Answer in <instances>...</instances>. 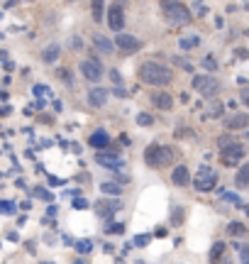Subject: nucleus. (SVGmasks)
<instances>
[{
	"instance_id": "obj_19",
	"label": "nucleus",
	"mask_w": 249,
	"mask_h": 264,
	"mask_svg": "<svg viewBox=\"0 0 249 264\" xmlns=\"http://www.w3.org/2000/svg\"><path fill=\"white\" fill-rule=\"evenodd\" d=\"M57 59H59V44H49V47H44V52H42V61L54 64Z\"/></svg>"
},
{
	"instance_id": "obj_20",
	"label": "nucleus",
	"mask_w": 249,
	"mask_h": 264,
	"mask_svg": "<svg viewBox=\"0 0 249 264\" xmlns=\"http://www.w3.org/2000/svg\"><path fill=\"white\" fill-rule=\"evenodd\" d=\"M178 44H181V49H195L200 44V37L198 35H186V37L178 39Z\"/></svg>"
},
{
	"instance_id": "obj_1",
	"label": "nucleus",
	"mask_w": 249,
	"mask_h": 264,
	"mask_svg": "<svg viewBox=\"0 0 249 264\" xmlns=\"http://www.w3.org/2000/svg\"><path fill=\"white\" fill-rule=\"evenodd\" d=\"M137 76H139L142 83H149V86H166V83L173 81L171 69H166V66L159 64V61H144V64L139 66Z\"/></svg>"
},
{
	"instance_id": "obj_18",
	"label": "nucleus",
	"mask_w": 249,
	"mask_h": 264,
	"mask_svg": "<svg viewBox=\"0 0 249 264\" xmlns=\"http://www.w3.org/2000/svg\"><path fill=\"white\" fill-rule=\"evenodd\" d=\"M88 100H91L93 105H103V103L108 100V91H105V88H91Z\"/></svg>"
},
{
	"instance_id": "obj_9",
	"label": "nucleus",
	"mask_w": 249,
	"mask_h": 264,
	"mask_svg": "<svg viewBox=\"0 0 249 264\" xmlns=\"http://www.w3.org/2000/svg\"><path fill=\"white\" fill-rule=\"evenodd\" d=\"M108 25L113 32H120L122 25H125V13H122V5H113L110 8V15H108Z\"/></svg>"
},
{
	"instance_id": "obj_13",
	"label": "nucleus",
	"mask_w": 249,
	"mask_h": 264,
	"mask_svg": "<svg viewBox=\"0 0 249 264\" xmlns=\"http://www.w3.org/2000/svg\"><path fill=\"white\" fill-rule=\"evenodd\" d=\"M171 181L176 186H188V184H191V174H188L186 167H176V169L171 171Z\"/></svg>"
},
{
	"instance_id": "obj_4",
	"label": "nucleus",
	"mask_w": 249,
	"mask_h": 264,
	"mask_svg": "<svg viewBox=\"0 0 249 264\" xmlns=\"http://www.w3.org/2000/svg\"><path fill=\"white\" fill-rule=\"evenodd\" d=\"M193 88H195V91H200L205 98H212V95L217 93L220 83H217L212 76H193Z\"/></svg>"
},
{
	"instance_id": "obj_34",
	"label": "nucleus",
	"mask_w": 249,
	"mask_h": 264,
	"mask_svg": "<svg viewBox=\"0 0 249 264\" xmlns=\"http://www.w3.org/2000/svg\"><path fill=\"white\" fill-rule=\"evenodd\" d=\"M74 208H81V210H83V208H88V201H86V198H74Z\"/></svg>"
},
{
	"instance_id": "obj_6",
	"label": "nucleus",
	"mask_w": 249,
	"mask_h": 264,
	"mask_svg": "<svg viewBox=\"0 0 249 264\" xmlns=\"http://www.w3.org/2000/svg\"><path fill=\"white\" fill-rule=\"evenodd\" d=\"M81 74H83V78H88V81H100L103 78V66H100L98 59H86L81 64Z\"/></svg>"
},
{
	"instance_id": "obj_32",
	"label": "nucleus",
	"mask_w": 249,
	"mask_h": 264,
	"mask_svg": "<svg viewBox=\"0 0 249 264\" xmlns=\"http://www.w3.org/2000/svg\"><path fill=\"white\" fill-rule=\"evenodd\" d=\"M203 66H205L208 71H215V69H217V61H215L212 57H205L203 59Z\"/></svg>"
},
{
	"instance_id": "obj_22",
	"label": "nucleus",
	"mask_w": 249,
	"mask_h": 264,
	"mask_svg": "<svg viewBox=\"0 0 249 264\" xmlns=\"http://www.w3.org/2000/svg\"><path fill=\"white\" fill-rule=\"evenodd\" d=\"M227 232H230L232 237H242V235H247V227L242 225V223H230V225H227Z\"/></svg>"
},
{
	"instance_id": "obj_17",
	"label": "nucleus",
	"mask_w": 249,
	"mask_h": 264,
	"mask_svg": "<svg viewBox=\"0 0 249 264\" xmlns=\"http://www.w3.org/2000/svg\"><path fill=\"white\" fill-rule=\"evenodd\" d=\"M234 184H237V189H247L249 186V162L242 167V169L237 171V176H234Z\"/></svg>"
},
{
	"instance_id": "obj_15",
	"label": "nucleus",
	"mask_w": 249,
	"mask_h": 264,
	"mask_svg": "<svg viewBox=\"0 0 249 264\" xmlns=\"http://www.w3.org/2000/svg\"><path fill=\"white\" fill-rule=\"evenodd\" d=\"M96 162L98 164H105V167H120V157L113 154V152H100V154H96Z\"/></svg>"
},
{
	"instance_id": "obj_37",
	"label": "nucleus",
	"mask_w": 249,
	"mask_h": 264,
	"mask_svg": "<svg viewBox=\"0 0 249 264\" xmlns=\"http://www.w3.org/2000/svg\"><path fill=\"white\" fill-rule=\"evenodd\" d=\"M35 193H37V196H42V198H47V201H52V193H47L44 189H37Z\"/></svg>"
},
{
	"instance_id": "obj_28",
	"label": "nucleus",
	"mask_w": 249,
	"mask_h": 264,
	"mask_svg": "<svg viewBox=\"0 0 249 264\" xmlns=\"http://www.w3.org/2000/svg\"><path fill=\"white\" fill-rule=\"evenodd\" d=\"M237 252H239V262L249 264V245H239L237 247Z\"/></svg>"
},
{
	"instance_id": "obj_39",
	"label": "nucleus",
	"mask_w": 249,
	"mask_h": 264,
	"mask_svg": "<svg viewBox=\"0 0 249 264\" xmlns=\"http://www.w3.org/2000/svg\"><path fill=\"white\" fill-rule=\"evenodd\" d=\"M71 47H74V49H81V47H83V42H81L78 37H74V39H71Z\"/></svg>"
},
{
	"instance_id": "obj_24",
	"label": "nucleus",
	"mask_w": 249,
	"mask_h": 264,
	"mask_svg": "<svg viewBox=\"0 0 249 264\" xmlns=\"http://www.w3.org/2000/svg\"><path fill=\"white\" fill-rule=\"evenodd\" d=\"M91 249H93V242H91V240H78V242H76V252H78V254H88Z\"/></svg>"
},
{
	"instance_id": "obj_31",
	"label": "nucleus",
	"mask_w": 249,
	"mask_h": 264,
	"mask_svg": "<svg viewBox=\"0 0 249 264\" xmlns=\"http://www.w3.org/2000/svg\"><path fill=\"white\" fill-rule=\"evenodd\" d=\"M222 115V103H212L210 113H208V117H220Z\"/></svg>"
},
{
	"instance_id": "obj_41",
	"label": "nucleus",
	"mask_w": 249,
	"mask_h": 264,
	"mask_svg": "<svg viewBox=\"0 0 249 264\" xmlns=\"http://www.w3.org/2000/svg\"><path fill=\"white\" fill-rule=\"evenodd\" d=\"M242 103H244V105H249V91H247V93H242Z\"/></svg>"
},
{
	"instance_id": "obj_14",
	"label": "nucleus",
	"mask_w": 249,
	"mask_h": 264,
	"mask_svg": "<svg viewBox=\"0 0 249 264\" xmlns=\"http://www.w3.org/2000/svg\"><path fill=\"white\" fill-rule=\"evenodd\" d=\"M117 208H120V201H98L96 203V210L100 218H108L110 213H115Z\"/></svg>"
},
{
	"instance_id": "obj_8",
	"label": "nucleus",
	"mask_w": 249,
	"mask_h": 264,
	"mask_svg": "<svg viewBox=\"0 0 249 264\" xmlns=\"http://www.w3.org/2000/svg\"><path fill=\"white\" fill-rule=\"evenodd\" d=\"M113 47H120L122 52H137V49L142 47V42L137 37H132V35H117Z\"/></svg>"
},
{
	"instance_id": "obj_11",
	"label": "nucleus",
	"mask_w": 249,
	"mask_h": 264,
	"mask_svg": "<svg viewBox=\"0 0 249 264\" xmlns=\"http://www.w3.org/2000/svg\"><path fill=\"white\" fill-rule=\"evenodd\" d=\"M88 145L96 147V150H105V147L110 145V137H108V132L105 130H96L91 137H88Z\"/></svg>"
},
{
	"instance_id": "obj_30",
	"label": "nucleus",
	"mask_w": 249,
	"mask_h": 264,
	"mask_svg": "<svg viewBox=\"0 0 249 264\" xmlns=\"http://www.w3.org/2000/svg\"><path fill=\"white\" fill-rule=\"evenodd\" d=\"M93 20L96 22L103 20V3H93Z\"/></svg>"
},
{
	"instance_id": "obj_26",
	"label": "nucleus",
	"mask_w": 249,
	"mask_h": 264,
	"mask_svg": "<svg viewBox=\"0 0 249 264\" xmlns=\"http://www.w3.org/2000/svg\"><path fill=\"white\" fill-rule=\"evenodd\" d=\"M232 145H237V142L232 140L230 135H222V137L217 140V147H220V150H227V147H232Z\"/></svg>"
},
{
	"instance_id": "obj_23",
	"label": "nucleus",
	"mask_w": 249,
	"mask_h": 264,
	"mask_svg": "<svg viewBox=\"0 0 249 264\" xmlns=\"http://www.w3.org/2000/svg\"><path fill=\"white\" fill-rule=\"evenodd\" d=\"M222 254H225V242H215L210 249V262H217Z\"/></svg>"
},
{
	"instance_id": "obj_7",
	"label": "nucleus",
	"mask_w": 249,
	"mask_h": 264,
	"mask_svg": "<svg viewBox=\"0 0 249 264\" xmlns=\"http://www.w3.org/2000/svg\"><path fill=\"white\" fill-rule=\"evenodd\" d=\"M242 157H244V147L242 145H232L227 150H222V154H220V159H222L225 167H237L242 162Z\"/></svg>"
},
{
	"instance_id": "obj_25",
	"label": "nucleus",
	"mask_w": 249,
	"mask_h": 264,
	"mask_svg": "<svg viewBox=\"0 0 249 264\" xmlns=\"http://www.w3.org/2000/svg\"><path fill=\"white\" fill-rule=\"evenodd\" d=\"M137 122H139L142 127H149V125H154V115H149V113H139V115H137Z\"/></svg>"
},
{
	"instance_id": "obj_21",
	"label": "nucleus",
	"mask_w": 249,
	"mask_h": 264,
	"mask_svg": "<svg viewBox=\"0 0 249 264\" xmlns=\"http://www.w3.org/2000/svg\"><path fill=\"white\" fill-rule=\"evenodd\" d=\"M100 191L105 193V196H117V193H122V189L113 184V181H105V184H100Z\"/></svg>"
},
{
	"instance_id": "obj_2",
	"label": "nucleus",
	"mask_w": 249,
	"mask_h": 264,
	"mask_svg": "<svg viewBox=\"0 0 249 264\" xmlns=\"http://www.w3.org/2000/svg\"><path fill=\"white\" fill-rule=\"evenodd\" d=\"M176 159V150L171 147H159V145H149L144 152V162L149 167H169Z\"/></svg>"
},
{
	"instance_id": "obj_16",
	"label": "nucleus",
	"mask_w": 249,
	"mask_h": 264,
	"mask_svg": "<svg viewBox=\"0 0 249 264\" xmlns=\"http://www.w3.org/2000/svg\"><path fill=\"white\" fill-rule=\"evenodd\" d=\"M93 47L100 49L103 54H110V52L115 49V47H113V42H110L108 37H103V35H96V37H93Z\"/></svg>"
},
{
	"instance_id": "obj_38",
	"label": "nucleus",
	"mask_w": 249,
	"mask_h": 264,
	"mask_svg": "<svg viewBox=\"0 0 249 264\" xmlns=\"http://www.w3.org/2000/svg\"><path fill=\"white\" fill-rule=\"evenodd\" d=\"M110 78H113V83H120V81H122V76L117 74L115 69H113V71H110Z\"/></svg>"
},
{
	"instance_id": "obj_27",
	"label": "nucleus",
	"mask_w": 249,
	"mask_h": 264,
	"mask_svg": "<svg viewBox=\"0 0 249 264\" xmlns=\"http://www.w3.org/2000/svg\"><path fill=\"white\" fill-rule=\"evenodd\" d=\"M171 223H173V225H181V223H183V208H173Z\"/></svg>"
},
{
	"instance_id": "obj_29",
	"label": "nucleus",
	"mask_w": 249,
	"mask_h": 264,
	"mask_svg": "<svg viewBox=\"0 0 249 264\" xmlns=\"http://www.w3.org/2000/svg\"><path fill=\"white\" fill-rule=\"evenodd\" d=\"M0 213H5V215L15 213V203L13 201H0Z\"/></svg>"
},
{
	"instance_id": "obj_12",
	"label": "nucleus",
	"mask_w": 249,
	"mask_h": 264,
	"mask_svg": "<svg viewBox=\"0 0 249 264\" xmlns=\"http://www.w3.org/2000/svg\"><path fill=\"white\" fill-rule=\"evenodd\" d=\"M152 103L159 108V110H169V108L173 105V95L166 93V91H159V93L152 95Z\"/></svg>"
},
{
	"instance_id": "obj_35",
	"label": "nucleus",
	"mask_w": 249,
	"mask_h": 264,
	"mask_svg": "<svg viewBox=\"0 0 249 264\" xmlns=\"http://www.w3.org/2000/svg\"><path fill=\"white\" fill-rule=\"evenodd\" d=\"M35 93H39V95H52V91H49L47 86H35Z\"/></svg>"
},
{
	"instance_id": "obj_3",
	"label": "nucleus",
	"mask_w": 249,
	"mask_h": 264,
	"mask_svg": "<svg viewBox=\"0 0 249 264\" xmlns=\"http://www.w3.org/2000/svg\"><path fill=\"white\" fill-rule=\"evenodd\" d=\"M161 10L171 25H188L193 20L188 5H183V3H161Z\"/></svg>"
},
{
	"instance_id": "obj_33",
	"label": "nucleus",
	"mask_w": 249,
	"mask_h": 264,
	"mask_svg": "<svg viewBox=\"0 0 249 264\" xmlns=\"http://www.w3.org/2000/svg\"><path fill=\"white\" fill-rule=\"evenodd\" d=\"M149 242V235H139V237H134V245L137 247H144Z\"/></svg>"
},
{
	"instance_id": "obj_40",
	"label": "nucleus",
	"mask_w": 249,
	"mask_h": 264,
	"mask_svg": "<svg viewBox=\"0 0 249 264\" xmlns=\"http://www.w3.org/2000/svg\"><path fill=\"white\" fill-rule=\"evenodd\" d=\"M193 132L191 130H178V137H191Z\"/></svg>"
},
{
	"instance_id": "obj_10",
	"label": "nucleus",
	"mask_w": 249,
	"mask_h": 264,
	"mask_svg": "<svg viewBox=\"0 0 249 264\" xmlns=\"http://www.w3.org/2000/svg\"><path fill=\"white\" fill-rule=\"evenodd\" d=\"M247 125H249V115H244V113H232L225 117V127L227 130H242Z\"/></svg>"
},
{
	"instance_id": "obj_5",
	"label": "nucleus",
	"mask_w": 249,
	"mask_h": 264,
	"mask_svg": "<svg viewBox=\"0 0 249 264\" xmlns=\"http://www.w3.org/2000/svg\"><path fill=\"white\" fill-rule=\"evenodd\" d=\"M193 184H195V189L198 191H212L215 189V184H217V174L210 171V169H200Z\"/></svg>"
},
{
	"instance_id": "obj_36",
	"label": "nucleus",
	"mask_w": 249,
	"mask_h": 264,
	"mask_svg": "<svg viewBox=\"0 0 249 264\" xmlns=\"http://www.w3.org/2000/svg\"><path fill=\"white\" fill-rule=\"evenodd\" d=\"M108 232H110V235H120V232H122V225H120V223H117V225H110Z\"/></svg>"
}]
</instances>
